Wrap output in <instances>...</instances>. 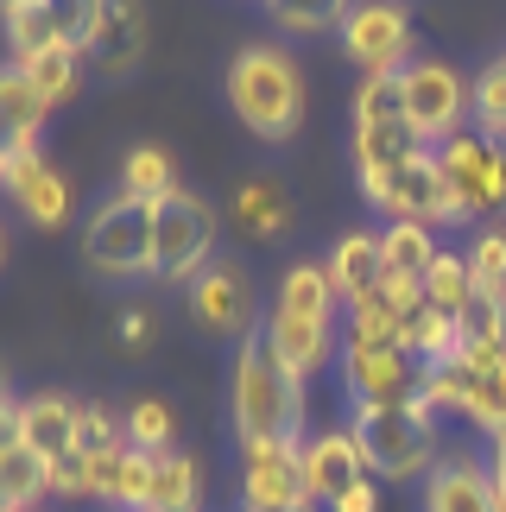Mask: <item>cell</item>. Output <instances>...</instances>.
I'll return each mask as SVG.
<instances>
[{
    "mask_svg": "<svg viewBox=\"0 0 506 512\" xmlns=\"http://www.w3.org/2000/svg\"><path fill=\"white\" fill-rule=\"evenodd\" d=\"M298 424H304V380L291 367H279V354L260 342L241 348V367H235V430L247 449H279V443H298Z\"/></svg>",
    "mask_w": 506,
    "mask_h": 512,
    "instance_id": "cell-1",
    "label": "cell"
},
{
    "mask_svg": "<svg viewBox=\"0 0 506 512\" xmlns=\"http://www.w3.org/2000/svg\"><path fill=\"white\" fill-rule=\"evenodd\" d=\"M228 102L260 140H291L304 121V76L279 45H253L228 70Z\"/></svg>",
    "mask_w": 506,
    "mask_h": 512,
    "instance_id": "cell-2",
    "label": "cell"
},
{
    "mask_svg": "<svg viewBox=\"0 0 506 512\" xmlns=\"http://www.w3.org/2000/svg\"><path fill=\"white\" fill-rule=\"evenodd\" d=\"M209 247H216V209L190 190H171L165 203H152V272L165 285L197 279Z\"/></svg>",
    "mask_w": 506,
    "mask_h": 512,
    "instance_id": "cell-3",
    "label": "cell"
},
{
    "mask_svg": "<svg viewBox=\"0 0 506 512\" xmlns=\"http://www.w3.org/2000/svg\"><path fill=\"white\" fill-rule=\"evenodd\" d=\"M355 437L367 449V468L386 481H412L437 462V424L418 405H386V411H361Z\"/></svg>",
    "mask_w": 506,
    "mask_h": 512,
    "instance_id": "cell-4",
    "label": "cell"
},
{
    "mask_svg": "<svg viewBox=\"0 0 506 512\" xmlns=\"http://www.w3.org/2000/svg\"><path fill=\"white\" fill-rule=\"evenodd\" d=\"M437 165H443V184H450L456 222L506 209V146L500 140L462 127V133H450V140L437 146Z\"/></svg>",
    "mask_w": 506,
    "mask_h": 512,
    "instance_id": "cell-5",
    "label": "cell"
},
{
    "mask_svg": "<svg viewBox=\"0 0 506 512\" xmlns=\"http://www.w3.org/2000/svg\"><path fill=\"white\" fill-rule=\"evenodd\" d=\"M83 260L95 272H152V203L140 196L102 203L83 228Z\"/></svg>",
    "mask_w": 506,
    "mask_h": 512,
    "instance_id": "cell-6",
    "label": "cell"
},
{
    "mask_svg": "<svg viewBox=\"0 0 506 512\" xmlns=\"http://www.w3.org/2000/svg\"><path fill=\"white\" fill-rule=\"evenodd\" d=\"M462 114H475V108H469V83L450 64H412L405 70V127L424 146H443L450 133H462Z\"/></svg>",
    "mask_w": 506,
    "mask_h": 512,
    "instance_id": "cell-7",
    "label": "cell"
},
{
    "mask_svg": "<svg viewBox=\"0 0 506 512\" xmlns=\"http://www.w3.org/2000/svg\"><path fill=\"white\" fill-rule=\"evenodd\" d=\"M348 361V392L361 411H386V405H418L424 392V361L405 348H342Z\"/></svg>",
    "mask_w": 506,
    "mask_h": 512,
    "instance_id": "cell-8",
    "label": "cell"
},
{
    "mask_svg": "<svg viewBox=\"0 0 506 512\" xmlns=\"http://www.w3.org/2000/svg\"><path fill=\"white\" fill-rule=\"evenodd\" d=\"M342 45L367 76H399L405 51H412V19L393 0H367V7H348L342 19Z\"/></svg>",
    "mask_w": 506,
    "mask_h": 512,
    "instance_id": "cell-9",
    "label": "cell"
},
{
    "mask_svg": "<svg viewBox=\"0 0 506 512\" xmlns=\"http://www.w3.org/2000/svg\"><path fill=\"white\" fill-rule=\"evenodd\" d=\"M310 500H317V487H310L298 443L247 449V512H310Z\"/></svg>",
    "mask_w": 506,
    "mask_h": 512,
    "instance_id": "cell-10",
    "label": "cell"
},
{
    "mask_svg": "<svg viewBox=\"0 0 506 512\" xmlns=\"http://www.w3.org/2000/svg\"><path fill=\"white\" fill-rule=\"evenodd\" d=\"M424 140L405 121H361L355 127V165H361V190L374 196V203L386 209V190H393V177L405 159H418Z\"/></svg>",
    "mask_w": 506,
    "mask_h": 512,
    "instance_id": "cell-11",
    "label": "cell"
},
{
    "mask_svg": "<svg viewBox=\"0 0 506 512\" xmlns=\"http://www.w3.org/2000/svg\"><path fill=\"white\" fill-rule=\"evenodd\" d=\"M386 209L399 222H456V203H450V184H443V165H437V146H424L418 159H405L393 190H386Z\"/></svg>",
    "mask_w": 506,
    "mask_h": 512,
    "instance_id": "cell-12",
    "label": "cell"
},
{
    "mask_svg": "<svg viewBox=\"0 0 506 512\" xmlns=\"http://www.w3.org/2000/svg\"><path fill=\"white\" fill-rule=\"evenodd\" d=\"M304 468H310V487H317V500H336L348 494L355 481H367V449L355 430H329L304 449Z\"/></svg>",
    "mask_w": 506,
    "mask_h": 512,
    "instance_id": "cell-13",
    "label": "cell"
},
{
    "mask_svg": "<svg viewBox=\"0 0 506 512\" xmlns=\"http://www.w3.org/2000/svg\"><path fill=\"white\" fill-rule=\"evenodd\" d=\"M431 512H500L494 468H481L469 456H450L431 475Z\"/></svg>",
    "mask_w": 506,
    "mask_h": 512,
    "instance_id": "cell-14",
    "label": "cell"
},
{
    "mask_svg": "<svg viewBox=\"0 0 506 512\" xmlns=\"http://www.w3.org/2000/svg\"><path fill=\"white\" fill-rule=\"evenodd\" d=\"M190 310H197V323H209V329H241L247 323V279L235 266H203L197 279H190Z\"/></svg>",
    "mask_w": 506,
    "mask_h": 512,
    "instance_id": "cell-15",
    "label": "cell"
},
{
    "mask_svg": "<svg viewBox=\"0 0 506 512\" xmlns=\"http://www.w3.org/2000/svg\"><path fill=\"white\" fill-rule=\"evenodd\" d=\"M76 399H64V392H38V399H26V449L38 462H57L76 449Z\"/></svg>",
    "mask_w": 506,
    "mask_h": 512,
    "instance_id": "cell-16",
    "label": "cell"
},
{
    "mask_svg": "<svg viewBox=\"0 0 506 512\" xmlns=\"http://www.w3.org/2000/svg\"><path fill=\"white\" fill-rule=\"evenodd\" d=\"M266 348L279 354V367H291L298 380H310L323 361H329V323H310V317H272L266 323Z\"/></svg>",
    "mask_w": 506,
    "mask_h": 512,
    "instance_id": "cell-17",
    "label": "cell"
},
{
    "mask_svg": "<svg viewBox=\"0 0 506 512\" xmlns=\"http://www.w3.org/2000/svg\"><path fill=\"white\" fill-rule=\"evenodd\" d=\"M329 279L348 304L355 298H374L380 279H386V260H380V234H342L336 253H329Z\"/></svg>",
    "mask_w": 506,
    "mask_h": 512,
    "instance_id": "cell-18",
    "label": "cell"
},
{
    "mask_svg": "<svg viewBox=\"0 0 506 512\" xmlns=\"http://www.w3.org/2000/svg\"><path fill=\"white\" fill-rule=\"evenodd\" d=\"M89 51L102 57V70H133V64H140V51H146V19H140V0H108Z\"/></svg>",
    "mask_w": 506,
    "mask_h": 512,
    "instance_id": "cell-19",
    "label": "cell"
},
{
    "mask_svg": "<svg viewBox=\"0 0 506 512\" xmlns=\"http://www.w3.org/2000/svg\"><path fill=\"white\" fill-rule=\"evenodd\" d=\"M95 494L114 500V506H127V512H140L146 494H152V456H146V449H133V443L108 449V456L95 462Z\"/></svg>",
    "mask_w": 506,
    "mask_h": 512,
    "instance_id": "cell-20",
    "label": "cell"
},
{
    "mask_svg": "<svg viewBox=\"0 0 506 512\" xmlns=\"http://www.w3.org/2000/svg\"><path fill=\"white\" fill-rule=\"evenodd\" d=\"M336 279H329V260L317 266V260H298L285 272V285H279V310L285 317H310V323H329L336 317Z\"/></svg>",
    "mask_w": 506,
    "mask_h": 512,
    "instance_id": "cell-21",
    "label": "cell"
},
{
    "mask_svg": "<svg viewBox=\"0 0 506 512\" xmlns=\"http://www.w3.org/2000/svg\"><path fill=\"white\" fill-rule=\"evenodd\" d=\"M45 95L32 89V76L26 70H0V146L7 140H38V121H45Z\"/></svg>",
    "mask_w": 506,
    "mask_h": 512,
    "instance_id": "cell-22",
    "label": "cell"
},
{
    "mask_svg": "<svg viewBox=\"0 0 506 512\" xmlns=\"http://www.w3.org/2000/svg\"><path fill=\"white\" fill-rule=\"evenodd\" d=\"M140 512H197V462L184 449H165L152 456V494Z\"/></svg>",
    "mask_w": 506,
    "mask_h": 512,
    "instance_id": "cell-23",
    "label": "cell"
},
{
    "mask_svg": "<svg viewBox=\"0 0 506 512\" xmlns=\"http://www.w3.org/2000/svg\"><path fill=\"white\" fill-rule=\"evenodd\" d=\"M405 323L412 317H399L380 291L374 298H355L348 304V348H405Z\"/></svg>",
    "mask_w": 506,
    "mask_h": 512,
    "instance_id": "cell-24",
    "label": "cell"
},
{
    "mask_svg": "<svg viewBox=\"0 0 506 512\" xmlns=\"http://www.w3.org/2000/svg\"><path fill=\"white\" fill-rule=\"evenodd\" d=\"M380 260H386V279H424V266L437 260V241L424 222H393L380 234Z\"/></svg>",
    "mask_w": 506,
    "mask_h": 512,
    "instance_id": "cell-25",
    "label": "cell"
},
{
    "mask_svg": "<svg viewBox=\"0 0 506 512\" xmlns=\"http://www.w3.org/2000/svg\"><path fill=\"white\" fill-rule=\"evenodd\" d=\"M178 190V165H171L165 146H133L127 171H121V196H140V203H165Z\"/></svg>",
    "mask_w": 506,
    "mask_h": 512,
    "instance_id": "cell-26",
    "label": "cell"
},
{
    "mask_svg": "<svg viewBox=\"0 0 506 512\" xmlns=\"http://www.w3.org/2000/svg\"><path fill=\"white\" fill-rule=\"evenodd\" d=\"M456 342L462 348H506V298L500 291H469V304L456 310Z\"/></svg>",
    "mask_w": 506,
    "mask_h": 512,
    "instance_id": "cell-27",
    "label": "cell"
},
{
    "mask_svg": "<svg viewBox=\"0 0 506 512\" xmlns=\"http://www.w3.org/2000/svg\"><path fill=\"white\" fill-rule=\"evenodd\" d=\"M424 304H437V310H456L469 304V291H475V266H469V253H437L431 266H424Z\"/></svg>",
    "mask_w": 506,
    "mask_h": 512,
    "instance_id": "cell-28",
    "label": "cell"
},
{
    "mask_svg": "<svg viewBox=\"0 0 506 512\" xmlns=\"http://www.w3.org/2000/svg\"><path fill=\"white\" fill-rule=\"evenodd\" d=\"M19 70L32 76V89L45 95V108H57V102H64V95L76 89V70H83V51H70V45H51V51L26 57Z\"/></svg>",
    "mask_w": 506,
    "mask_h": 512,
    "instance_id": "cell-29",
    "label": "cell"
},
{
    "mask_svg": "<svg viewBox=\"0 0 506 512\" xmlns=\"http://www.w3.org/2000/svg\"><path fill=\"white\" fill-rule=\"evenodd\" d=\"M51 19V32H57V45H70V51H89L95 45V26H102V7L108 0H38Z\"/></svg>",
    "mask_w": 506,
    "mask_h": 512,
    "instance_id": "cell-30",
    "label": "cell"
},
{
    "mask_svg": "<svg viewBox=\"0 0 506 512\" xmlns=\"http://www.w3.org/2000/svg\"><path fill=\"white\" fill-rule=\"evenodd\" d=\"M235 215H241V222H247L253 234H266V241H272V234H285V228H291V203H285V196L272 190V184H260V177L235 190Z\"/></svg>",
    "mask_w": 506,
    "mask_h": 512,
    "instance_id": "cell-31",
    "label": "cell"
},
{
    "mask_svg": "<svg viewBox=\"0 0 506 512\" xmlns=\"http://www.w3.org/2000/svg\"><path fill=\"white\" fill-rule=\"evenodd\" d=\"M19 209H26L38 228H64V222H70V184L45 165L26 190H19Z\"/></svg>",
    "mask_w": 506,
    "mask_h": 512,
    "instance_id": "cell-32",
    "label": "cell"
},
{
    "mask_svg": "<svg viewBox=\"0 0 506 512\" xmlns=\"http://www.w3.org/2000/svg\"><path fill=\"white\" fill-rule=\"evenodd\" d=\"M469 108H475V121H481L488 140H506V57H500V64H488L469 83Z\"/></svg>",
    "mask_w": 506,
    "mask_h": 512,
    "instance_id": "cell-33",
    "label": "cell"
},
{
    "mask_svg": "<svg viewBox=\"0 0 506 512\" xmlns=\"http://www.w3.org/2000/svg\"><path fill=\"white\" fill-rule=\"evenodd\" d=\"M7 45H13L19 64L57 45V32H51V19H45V7H38V0H19V7L7 13Z\"/></svg>",
    "mask_w": 506,
    "mask_h": 512,
    "instance_id": "cell-34",
    "label": "cell"
},
{
    "mask_svg": "<svg viewBox=\"0 0 506 512\" xmlns=\"http://www.w3.org/2000/svg\"><path fill=\"white\" fill-rule=\"evenodd\" d=\"M285 32H329L348 19V0H266Z\"/></svg>",
    "mask_w": 506,
    "mask_h": 512,
    "instance_id": "cell-35",
    "label": "cell"
},
{
    "mask_svg": "<svg viewBox=\"0 0 506 512\" xmlns=\"http://www.w3.org/2000/svg\"><path fill=\"white\" fill-rule=\"evenodd\" d=\"M121 443H127V424L114 418L108 405H83V411H76V449H83L89 462H102L108 449H121Z\"/></svg>",
    "mask_w": 506,
    "mask_h": 512,
    "instance_id": "cell-36",
    "label": "cell"
},
{
    "mask_svg": "<svg viewBox=\"0 0 506 512\" xmlns=\"http://www.w3.org/2000/svg\"><path fill=\"white\" fill-rule=\"evenodd\" d=\"M361 121H405V70L399 76H367L355 95V127Z\"/></svg>",
    "mask_w": 506,
    "mask_h": 512,
    "instance_id": "cell-37",
    "label": "cell"
},
{
    "mask_svg": "<svg viewBox=\"0 0 506 512\" xmlns=\"http://www.w3.org/2000/svg\"><path fill=\"white\" fill-rule=\"evenodd\" d=\"M127 443L146 449V456H165V449H171V405H159V399L133 405L127 411Z\"/></svg>",
    "mask_w": 506,
    "mask_h": 512,
    "instance_id": "cell-38",
    "label": "cell"
},
{
    "mask_svg": "<svg viewBox=\"0 0 506 512\" xmlns=\"http://www.w3.org/2000/svg\"><path fill=\"white\" fill-rule=\"evenodd\" d=\"M45 481H51V494H64V500H89L95 494V462L83 449H70V456L45 462Z\"/></svg>",
    "mask_w": 506,
    "mask_h": 512,
    "instance_id": "cell-39",
    "label": "cell"
},
{
    "mask_svg": "<svg viewBox=\"0 0 506 512\" xmlns=\"http://www.w3.org/2000/svg\"><path fill=\"white\" fill-rule=\"evenodd\" d=\"M469 266H475V285H481V291H500V298H506V234H500V228L475 241Z\"/></svg>",
    "mask_w": 506,
    "mask_h": 512,
    "instance_id": "cell-40",
    "label": "cell"
},
{
    "mask_svg": "<svg viewBox=\"0 0 506 512\" xmlns=\"http://www.w3.org/2000/svg\"><path fill=\"white\" fill-rule=\"evenodd\" d=\"M38 171H45V159H38V140H7V146H0V184H7L13 196L26 190Z\"/></svg>",
    "mask_w": 506,
    "mask_h": 512,
    "instance_id": "cell-41",
    "label": "cell"
},
{
    "mask_svg": "<svg viewBox=\"0 0 506 512\" xmlns=\"http://www.w3.org/2000/svg\"><path fill=\"white\" fill-rule=\"evenodd\" d=\"M13 449H26V399L0 392V456H13Z\"/></svg>",
    "mask_w": 506,
    "mask_h": 512,
    "instance_id": "cell-42",
    "label": "cell"
},
{
    "mask_svg": "<svg viewBox=\"0 0 506 512\" xmlns=\"http://www.w3.org/2000/svg\"><path fill=\"white\" fill-rule=\"evenodd\" d=\"M380 298L399 310V317H412V310H424V285L418 279H380Z\"/></svg>",
    "mask_w": 506,
    "mask_h": 512,
    "instance_id": "cell-43",
    "label": "cell"
},
{
    "mask_svg": "<svg viewBox=\"0 0 506 512\" xmlns=\"http://www.w3.org/2000/svg\"><path fill=\"white\" fill-rule=\"evenodd\" d=\"M329 512H380V487H374V475L355 481L348 494H336V500H329Z\"/></svg>",
    "mask_w": 506,
    "mask_h": 512,
    "instance_id": "cell-44",
    "label": "cell"
},
{
    "mask_svg": "<svg viewBox=\"0 0 506 512\" xmlns=\"http://www.w3.org/2000/svg\"><path fill=\"white\" fill-rule=\"evenodd\" d=\"M146 336H152V317H146V310H127V317H121V342L146 348Z\"/></svg>",
    "mask_w": 506,
    "mask_h": 512,
    "instance_id": "cell-45",
    "label": "cell"
},
{
    "mask_svg": "<svg viewBox=\"0 0 506 512\" xmlns=\"http://www.w3.org/2000/svg\"><path fill=\"white\" fill-rule=\"evenodd\" d=\"M494 487H500V494H506V437L494 443Z\"/></svg>",
    "mask_w": 506,
    "mask_h": 512,
    "instance_id": "cell-46",
    "label": "cell"
},
{
    "mask_svg": "<svg viewBox=\"0 0 506 512\" xmlns=\"http://www.w3.org/2000/svg\"><path fill=\"white\" fill-rule=\"evenodd\" d=\"M13 7H19V0H0V13H13Z\"/></svg>",
    "mask_w": 506,
    "mask_h": 512,
    "instance_id": "cell-47",
    "label": "cell"
},
{
    "mask_svg": "<svg viewBox=\"0 0 506 512\" xmlns=\"http://www.w3.org/2000/svg\"><path fill=\"white\" fill-rule=\"evenodd\" d=\"M0 392H7V380H0Z\"/></svg>",
    "mask_w": 506,
    "mask_h": 512,
    "instance_id": "cell-48",
    "label": "cell"
},
{
    "mask_svg": "<svg viewBox=\"0 0 506 512\" xmlns=\"http://www.w3.org/2000/svg\"><path fill=\"white\" fill-rule=\"evenodd\" d=\"M0 253H7V247H0Z\"/></svg>",
    "mask_w": 506,
    "mask_h": 512,
    "instance_id": "cell-49",
    "label": "cell"
},
{
    "mask_svg": "<svg viewBox=\"0 0 506 512\" xmlns=\"http://www.w3.org/2000/svg\"><path fill=\"white\" fill-rule=\"evenodd\" d=\"M500 234H506V228H500Z\"/></svg>",
    "mask_w": 506,
    "mask_h": 512,
    "instance_id": "cell-50",
    "label": "cell"
}]
</instances>
